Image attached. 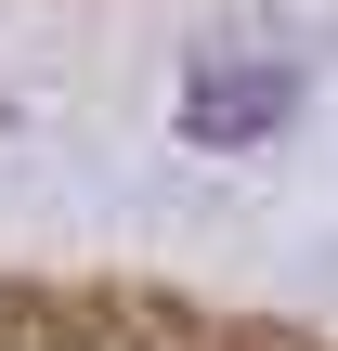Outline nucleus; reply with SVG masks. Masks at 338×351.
Instances as JSON below:
<instances>
[{
	"label": "nucleus",
	"mask_w": 338,
	"mask_h": 351,
	"mask_svg": "<svg viewBox=\"0 0 338 351\" xmlns=\"http://www.w3.org/2000/svg\"><path fill=\"white\" fill-rule=\"evenodd\" d=\"M0 351H313L287 326L182 313V300H65V287H0Z\"/></svg>",
	"instance_id": "f257e3e1"
}]
</instances>
